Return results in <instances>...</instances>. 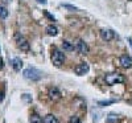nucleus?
<instances>
[{
    "label": "nucleus",
    "instance_id": "obj_1",
    "mask_svg": "<svg viewBox=\"0 0 132 123\" xmlns=\"http://www.w3.org/2000/svg\"><path fill=\"white\" fill-rule=\"evenodd\" d=\"M126 81V78L123 74H120L118 72H114V73H107L104 75V82L106 85L108 86H112V85H118V83H123Z\"/></svg>",
    "mask_w": 132,
    "mask_h": 123
},
{
    "label": "nucleus",
    "instance_id": "obj_2",
    "mask_svg": "<svg viewBox=\"0 0 132 123\" xmlns=\"http://www.w3.org/2000/svg\"><path fill=\"white\" fill-rule=\"evenodd\" d=\"M23 75H24V78H27L29 81H38V80H41L42 73L35 68H28L23 72Z\"/></svg>",
    "mask_w": 132,
    "mask_h": 123
},
{
    "label": "nucleus",
    "instance_id": "obj_3",
    "mask_svg": "<svg viewBox=\"0 0 132 123\" xmlns=\"http://www.w3.org/2000/svg\"><path fill=\"white\" fill-rule=\"evenodd\" d=\"M15 41H16L17 48H19L21 52H28V50L30 49V45H29L28 40H27L24 36H21L20 33H15Z\"/></svg>",
    "mask_w": 132,
    "mask_h": 123
},
{
    "label": "nucleus",
    "instance_id": "obj_4",
    "mask_svg": "<svg viewBox=\"0 0 132 123\" xmlns=\"http://www.w3.org/2000/svg\"><path fill=\"white\" fill-rule=\"evenodd\" d=\"M52 62H53V65L56 66V68H60V66H62L63 62H65V54H63V52H61V50H54L53 54H52Z\"/></svg>",
    "mask_w": 132,
    "mask_h": 123
},
{
    "label": "nucleus",
    "instance_id": "obj_5",
    "mask_svg": "<svg viewBox=\"0 0 132 123\" xmlns=\"http://www.w3.org/2000/svg\"><path fill=\"white\" fill-rule=\"evenodd\" d=\"M74 48H75V50L78 52L79 54H87V53H89V50H90L89 49V45H87L83 40H77Z\"/></svg>",
    "mask_w": 132,
    "mask_h": 123
},
{
    "label": "nucleus",
    "instance_id": "obj_6",
    "mask_svg": "<svg viewBox=\"0 0 132 123\" xmlns=\"http://www.w3.org/2000/svg\"><path fill=\"white\" fill-rule=\"evenodd\" d=\"M89 70H90V66L87 62H81L74 68V73L77 75H85V74L89 73Z\"/></svg>",
    "mask_w": 132,
    "mask_h": 123
},
{
    "label": "nucleus",
    "instance_id": "obj_7",
    "mask_svg": "<svg viewBox=\"0 0 132 123\" xmlns=\"http://www.w3.org/2000/svg\"><path fill=\"white\" fill-rule=\"evenodd\" d=\"M99 36L103 41H111L115 39V32L112 29H102L99 32Z\"/></svg>",
    "mask_w": 132,
    "mask_h": 123
},
{
    "label": "nucleus",
    "instance_id": "obj_8",
    "mask_svg": "<svg viewBox=\"0 0 132 123\" xmlns=\"http://www.w3.org/2000/svg\"><path fill=\"white\" fill-rule=\"evenodd\" d=\"M119 64L124 69H131L132 68V58L128 54H123V56H120V58H119Z\"/></svg>",
    "mask_w": 132,
    "mask_h": 123
},
{
    "label": "nucleus",
    "instance_id": "obj_9",
    "mask_svg": "<svg viewBox=\"0 0 132 123\" xmlns=\"http://www.w3.org/2000/svg\"><path fill=\"white\" fill-rule=\"evenodd\" d=\"M48 95H49V99H52V101H60L62 97V93L57 87H50L48 91Z\"/></svg>",
    "mask_w": 132,
    "mask_h": 123
},
{
    "label": "nucleus",
    "instance_id": "obj_10",
    "mask_svg": "<svg viewBox=\"0 0 132 123\" xmlns=\"http://www.w3.org/2000/svg\"><path fill=\"white\" fill-rule=\"evenodd\" d=\"M11 64H12V68H13L16 72H20L21 68H23V61H21L19 57H15L12 61H11Z\"/></svg>",
    "mask_w": 132,
    "mask_h": 123
},
{
    "label": "nucleus",
    "instance_id": "obj_11",
    "mask_svg": "<svg viewBox=\"0 0 132 123\" xmlns=\"http://www.w3.org/2000/svg\"><path fill=\"white\" fill-rule=\"evenodd\" d=\"M46 33H48L49 36H57V35H58V28H57L56 25L50 24V25L46 27Z\"/></svg>",
    "mask_w": 132,
    "mask_h": 123
},
{
    "label": "nucleus",
    "instance_id": "obj_12",
    "mask_svg": "<svg viewBox=\"0 0 132 123\" xmlns=\"http://www.w3.org/2000/svg\"><path fill=\"white\" fill-rule=\"evenodd\" d=\"M62 48H63V50H66V52H71V50H74L75 48H74V45L70 42V41H68V40H65V41H62Z\"/></svg>",
    "mask_w": 132,
    "mask_h": 123
},
{
    "label": "nucleus",
    "instance_id": "obj_13",
    "mask_svg": "<svg viewBox=\"0 0 132 123\" xmlns=\"http://www.w3.org/2000/svg\"><path fill=\"white\" fill-rule=\"evenodd\" d=\"M44 123H58V119L53 114H48V115H45V118H44Z\"/></svg>",
    "mask_w": 132,
    "mask_h": 123
},
{
    "label": "nucleus",
    "instance_id": "obj_14",
    "mask_svg": "<svg viewBox=\"0 0 132 123\" xmlns=\"http://www.w3.org/2000/svg\"><path fill=\"white\" fill-rule=\"evenodd\" d=\"M29 122L30 123H44V119L38 114H32L30 118H29Z\"/></svg>",
    "mask_w": 132,
    "mask_h": 123
},
{
    "label": "nucleus",
    "instance_id": "obj_15",
    "mask_svg": "<svg viewBox=\"0 0 132 123\" xmlns=\"http://www.w3.org/2000/svg\"><path fill=\"white\" fill-rule=\"evenodd\" d=\"M118 120H119V118L116 114H110L107 117V123H118Z\"/></svg>",
    "mask_w": 132,
    "mask_h": 123
},
{
    "label": "nucleus",
    "instance_id": "obj_16",
    "mask_svg": "<svg viewBox=\"0 0 132 123\" xmlns=\"http://www.w3.org/2000/svg\"><path fill=\"white\" fill-rule=\"evenodd\" d=\"M8 16V9L3 5H0V19H5Z\"/></svg>",
    "mask_w": 132,
    "mask_h": 123
},
{
    "label": "nucleus",
    "instance_id": "obj_17",
    "mask_svg": "<svg viewBox=\"0 0 132 123\" xmlns=\"http://www.w3.org/2000/svg\"><path fill=\"white\" fill-rule=\"evenodd\" d=\"M111 103H115V101L112 99V101H99V102H98V105L99 106H107V105H111Z\"/></svg>",
    "mask_w": 132,
    "mask_h": 123
},
{
    "label": "nucleus",
    "instance_id": "obj_18",
    "mask_svg": "<svg viewBox=\"0 0 132 123\" xmlns=\"http://www.w3.org/2000/svg\"><path fill=\"white\" fill-rule=\"evenodd\" d=\"M62 7H63V8H66V9H70V11H78V8H77V7L70 5V4H62Z\"/></svg>",
    "mask_w": 132,
    "mask_h": 123
},
{
    "label": "nucleus",
    "instance_id": "obj_19",
    "mask_svg": "<svg viewBox=\"0 0 132 123\" xmlns=\"http://www.w3.org/2000/svg\"><path fill=\"white\" fill-rule=\"evenodd\" d=\"M69 123H81V119H79L78 117H75V115H74V117H71V118H70Z\"/></svg>",
    "mask_w": 132,
    "mask_h": 123
},
{
    "label": "nucleus",
    "instance_id": "obj_20",
    "mask_svg": "<svg viewBox=\"0 0 132 123\" xmlns=\"http://www.w3.org/2000/svg\"><path fill=\"white\" fill-rule=\"evenodd\" d=\"M44 15H45V16H46L48 19H50L52 21H56V19H54V17H53V16H52V15H50L49 12H46V11H44Z\"/></svg>",
    "mask_w": 132,
    "mask_h": 123
},
{
    "label": "nucleus",
    "instance_id": "obj_21",
    "mask_svg": "<svg viewBox=\"0 0 132 123\" xmlns=\"http://www.w3.org/2000/svg\"><path fill=\"white\" fill-rule=\"evenodd\" d=\"M3 68H4V62H3V60H2V58H0V70H2Z\"/></svg>",
    "mask_w": 132,
    "mask_h": 123
},
{
    "label": "nucleus",
    "instance_id": "obj_22",
    "mask_svg": "<svg viewBox=\"0 0 132 123\" xmlns=\"http://www.w3.org/2000/svg\"><path fill=\"white\" fill-rule=\"evenodd\" d=\"M38 3H41V4H46V0H37Z\"/></svg>",
    "mask_w": 132,
    "mask_h": 123
},
{
    "label": "nucleus",
    "instance_id": "obj_23",
    "mask_svg": "<svg viewBox=\"0 0 132 123\" xmlns=\"http://www.w3.org/2000/svg\"><path fill=\"white\" fill-rule=\"evenodd\" d=\"M3 99H4V95H3V93H0V102H3Z\"/></svg>",
    "mask_w": 132,
    "mask_h": 123
},
{
    "label": "nucleus",
    "instance_id": "obj_24",
    "mask_svg": "<svg viewBox=\"0 0 132 123\" xmlns=\"http://www.w3.org/2000/svg\"><path fill=\"white\" fill-rule=\"evenodd\" d=\"M12 0H3V3H5V4H8V3H11Z\"/></svg>",
    "mask_w": 132,
    "mask_h": 123
},
{
    "label": "nucleus",
    "instance_id": "obj_25",
    "mask_svg": "<svg viewBox=\"0 0 132 123\" xmlns=\"http://www.w3.org/2000/svg\"><path fill=\"white\" fill-rule=\"evenodd\" d=\"M128 41H129V44H131V47H132V40H131V39H129V40H128Z\"/></svg>",
    "mask_w": 132,
    "mask_h": 123
},
{
    "label": "nucleus",
    "instance_id": "obj_26",
    "mask_svg": "<svg viewBox=\"0 0 132 123\" xmlns=\"http://www.w3.org/2000/svg\"><path fill=\"white\" fill-rule=\"evenodd\" d=\"M131 103H132V99H131Z\"/></svg>",
    "mask_w": 132,
    "mask_h": 123
}]
</instances>
